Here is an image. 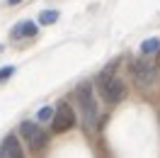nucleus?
<instances>
[{
  "mask_svg": "<svg viewBox=\"0 0 160 158\" xmlns=\"http://www.w3.org/2000/svg\"><path fill=\"white\" fill-rule=\"evenodd\" d=\"M75 97L80 102V112H82V119L90 129L97 127V119H100V109H97V102H95V95H92L90 83H82L75 90Z\"/></svg>",
  "mask_w": 160,
  "mask_h": 158,
  "instance_id": "1",
  "label": "nucleus"
},
{
  "mask_svg": "<svg viewBox=\"0 0 160 158\" xmlns=\"http://www.w3.org/2000/svg\"><path fill=\"white\" fill-rule=\"evenodd\" d=\"M97 85L102 90V97L107 100V102H112V105H117V102H121V100L126 97V85L119 78L109 76V73H100L97 76Z\"/></svg>",
  "mask_w": 160,
  "mask_h": 158,
  "instance_id": "2",
  "label": "nucleus"
},
{
  "mask_svg": "<svg viewBox=\"0 0 160 158\" xmlns=\"http://www.w3.org/2000/svg\"><path fill=\"white\" fill-rule=\"evenodd\" d=\"M20 131H22V136L27 139V144H29L32 151H41V148H44V144H46V134H44L34 122H22Z\"/></svg>",
  "mask_w": 160,
  "mask_h": 158,
  "instance_id": "3",
  "label": "nucleus"
},
{
  "mask_svg": "<svg viewBox=\"0 0 160 158\" xmlns=\"http://www.w3.org/2000/svg\"><path fill=\"white\" fill-rule=\"evenodd\" d=\"M53 131H68L73 124H75V114H73V109H70V105H66V102H61L58 109L53 112Z\"/></svg>",
  "mask_w": 160,
  "mask_h": 158,
  "instance_id": "4",
  "label": "nucleus"
},
{
  "mask_svg": "<svg viewBox=\"0 0 160 158\" xmlns=\"http://www.w3.org/2000/svg\"><path fill=\"white\" fill-rule=\"evenodd\" d=\"M131 73H133L138 85H150L155 80V68H150L146 61H133L131 63Z\"/></svg>",
  "mask_w": 160,
  "mask_h": 158,
  "instance_id": "5",
  "label": "nucleus"
},
{
  "mask_svg": "<svg viewBox=\"0 0 160 158\" xmlns=\"http://www.w3.org/2000/svg\"><path fill=\"white\" fill-rule=\"evenodd\" d=\"M0 158H24L22 146H20V141H17L15 134L5 136V141L0 144Z\"/></svg>",
  "mask_w": 160,
  "mask_h": 158,
  "instance_id": "6",
  "label": "nucleus"
},
{
  "mask_svg": "<svg viewBox=\"0 0 160 158\" xmlns=\"http://www.w3.org/2000/svg\"><path fill=\"white\" fill-rule=\"evenodd\" d=\"M22 34H27V37H34V34H37V27H34L32 22H20V24L12 29V37H15V39H20Z\"/></svg>",
  "mask_w": 160,
  "mask_h": 158,
  "instance_id": "7",
  "label": "nucleus"
},
{
  "mask_svg": "<svg viewBox=\"0 0 160 158\" xmlns=\"http://www.w3.org/2000/svg\"><path fill=\"white\" fill-rule=\"evenodd\" d=\"M158 49H160V39H158V37L141 44V54H153V51H158Z\"/></svg>",
  "mask_w": 160,
  "mask_h": 158,
  "instance_id": "8",
  "label": "nucleus"
},
{
  "mask_svg": "<svg viewBox=\"0 0 160 158\" xmlns=\"http://www.w3.org/2000/svg\"><path fill=\"white\" fill-rule=\"evenodd\" d=\"M56 20H58V12H56V10H44L39 15V22H41V24H53Z\"/></svg>",
  "mask_w": 160,
  "mask_h": 158,
  "instance_id": "9",
  "label": "nucleus"
},
{
  "mask_svg": "<svg viewBox=\"0 0 160 158\" xmlns=\"http://www.w3.org/2000/svg\"><path fill=\"white\" fill-rule=\"evenodd\" d=\"M37 119H39V122H49V119H53V109H51V107H41L39 112H37Z\"/></svg>",
  "mask_w": 160,
  "mask_h": 158,
  "instance_id": "10",
  "label": "nucleus"
},
{
  "mask_svg": "<svg viewBox=\"0 0 160 158\" xmlns=\"http://www.w3.org/2000/svg\"><path fill=\"white\" fill-rule=\"evenodd\" d=\"M12 73H15V68H12V66H5V68H0V83H2V80H8Z\"/></svg>",
  "mask_w": 160,
  "mask_h": 158,
  "instance_id": "11",
  "label": "nucleus"
},
{
  "mask_svg": "<svg viewBox=\"0 0 160 158\" xmlns=\"http://www.w3.org/2000/svg\"><path fill=\"white\" fill-rule=\"evenodd\" d=\"M8 3H10V5H17V3H22V0H8Z\"/></svg>",
  "mask_w": 160,
  "mask_h": 158,
  "instance_id": "12",
  "label": "nucleus"
},
{
  "mask_svg": "<svg viewBox=\"0 0 160 158\" xmlns=\"http://www.w3.org/2000/svg\"><path fill=\"white\" fill-rule=\"evenodd\" d=\"M158 68H160V51H158Z\"/></svg>",
  "mask_w": 160,
  "mask_h": 158,
  "instance_id": "13",
  "label": "nucleus"
}]
</instances>
